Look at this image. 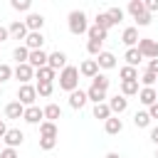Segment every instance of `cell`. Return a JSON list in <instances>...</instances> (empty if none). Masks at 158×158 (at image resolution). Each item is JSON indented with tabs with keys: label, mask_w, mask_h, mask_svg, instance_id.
<instances>
[{
	"label": "cell",
	"mask_w": 158,
	"mask_h": 158,
	"mask_svg": "<svg viewBox=\"0 0 158 158\" xmlns=\"http://www.w3.org/2000/svg\"><path fill=\"white\" fill-rule=\"evenodd\" d=\"M59 89H64V91H74V89H79V69L77 67H72V64H67L62 72H59Z\"/></svg>",
	"instance_id": "1"
},
{
	"label": "cell",
	"mask_w": 158,
	"mask_h": 158,
	"mask_svg": "<svg viewBox=\"0 0 158 158\" xmlns=\"http://www.w3.org/2000/svg\"><path fill=\"white\" fill-rule=\"evenodd\" d=\"M86 30H89L86 15H84L81 10H72V12H69V32H72V35H84Z\"/></svg>",
	"instance_id": "2"
},
{
	"label": "cell",
	"mask_w": 158,
	"mask_h": 158,
	"mask_svg": "<svg viewBox=\"0 0 158 158\" xmlns=\"http://www.w3.org/2000/svg\"><path fill=\"white\" fill-rule=\"evenodd\" d=\"M136 49L141 52V57H148V59H158V42L151 40V37H141Z\"/></svg>",
	"instance_id": "3"
},
{
	"label": "cell",
	"mask_w": 158,
	"mask_h": 158,
	"mask_svg": "<svg viewBox=\"0 0 158 158\" xmlns=\"http://www.w3.org/2000/svg\"><path fill=\"white\" fill-rule=\"evenodd\" d=\"M35 99H37V89L32 84H20L17 89V101L22 106H35Z\"/></svg>",
	"instance_id": "4"
},
{
	"label": "cell",
	"mask_w": 158,
	"mask_h": 158,
	"mask_svg": "<svg viewBox=\"0 0 158 158\" xmlns=\"http://www.w3.org/2000/svg\"><path fill=\"white\" fill-rule=\"evenodd\" d=\"M12 77L20 79V84H30V79H35V69L30 64H17L12 69Z\"/></svg>",
	"instance_id": "5"
},
{
	"label": "cell",
	"mask_w": 158,
	"mask_h": 158,
	"mask_svg": "<svg viewBox=\"0 0 158 158\" xmlns=\"http://www.w3.org/2000/svg\"><path fill=\"white\" fill-rule=\"evenodd\" d=\"M47 52L44 49H32L30 52V57H27V64L32 67V69H40V67H47Z\"/></svg>",
	"instance_id": "6"
},
{
	"label": "cell",
	"mask_w": 158,
	"mask_h": 158,
	"mask_svg": "<svg viewBox=\"0 0 158 158\" xmlns=\"http://www.w3.org/2000/svg\"><path fill=\"white\" fill-rule=\"evenodd\" d=\"M2 141L7 143V148H17V146H22V141H25V133H22L20 128H7V133L2 136Z\"/></svg>",
	"instance_id": "7"
},
{
	"label": "cell",
	"mask_w": 158,
	"mask_h": 158,
	"mask_svg": "<svg viewBox=\"0 0 158 158\" xmlns=\"http://www.w3.org/2000/svg\"><path fill=\"white\" fill-rule=\"evenodd\" d=\"M47 67H49V69H54V72H57V69H64V67H67V54H64V52H59V49H57V52H52V54L47 57Z\"/></svg>",
	"instance_id": "8"
},
{
	"label": "cell",
	"mask_w": 158,
	"mask_h": 158,
	"mask_svg": "<svg viewBox=\"0 0 158 158\" xmlns=\"http://www.w3.org/2000/svg\"><path fill=\"white\" fill-rule=\"evenodd\" d=\"M138 101H141L143 106H153V104L158 101V91H156L153 86H143V89L138 91Z\"/></svg>",
	"instance_id": "9"
},
{
	"label": "cell",
	"mask_w": 158,
	"mask_h": 158,
	"mask_svg": "<svg viewBox=\"0 0 158 158\" xmlns=\"http://www.w3.org/2000/svg\"><path fill=\"white\" fill-rule=\"evenodd\" d=\"M109 109H111V114H123L128 109V99L121 96V94H116V96L109 99Z\"/></svg>",
	"instance_id": "10"
},
{
	"label": "cell",
	"mask_w": 158,
	"mask_h": 158,
	"mask_svg": "<svg viewBox=\"0 0 158 158\" xmlns=\"http://www.w3.org/2000/svg\"><path fill=\"white\" fill-rule=\"evenodd\" d=\"M22 118H25L27 123H42L44 114H42V109H40V106H25V114H22Z\"/></svg>",
	"instance_id": "11"
},
{
	"label": "cell",
	"mask_w": 158,
	"mask_h": 158,
	"mask_svg": "<svg viewBox=\"0 0 158 158\" xmlns=\"http://www.w3.org/2000/svg\"><path fill=\"white\" fill-rule=\"evenodd\" d=\"M42 25H44V17H42L40 12H30V15H27V20H25V27H27L30 32H40V30H42Z\"/></svg>",
	"instance_id": "12"
},
{
	"label": "cell",
	"mask_w": 158,
	"mask_h": 158,
	"mask_svg": "<svg viewBox=\"0 0 158 158\" xmlns=\"http://www.w3.org/2000/svg\"><path fill=\"white\" fill-rule=\"evenodd\" d=\"M104 131H106L109 136H116V133H121V131H123V121H121L118 116H111V118H106V121H104Z\"/></svg>",
	"instance_id": "13"
},
{
	"label": "cell",
	"mask_w": 158,
	"mask_h": 158,
	"mask_svg": "<svg viewBox=\"0 0 158 158\" xmlns=\"http://www.w3.org/2000/svg\"><path fill=\"white\" fill-rule=\"evenodd\" d=\"M7 32H10V37H15V40H25V37L30 35V30L25 27V22H20V20H15V22L7 27Z\"/></svg>",
	"instance_id": "14"
},
{
	"label": "cell",
	"mask_w": 158,
	"mask_h": 158,
	"mask_svg": "<svg viewBox=\"0 0 158 158\" xmlns=\"http://www.w3.org/2000/svg\"><path fill=\"white\" fill-rule=\"evenodd\" d=\"M138 40H141V37H138V30H136V27H126V30H123V35H121V42H123L128 49H131V47H136V44H138Z\"/></svg>",
	"instance_id": "15"
},
{
	"label": "cell",
	"mask_w": 158,
	"mask_h": 158,
	"mask_svg": "<svg viewBox=\"0 0 158 158\" xmlns=\"http://www.w3.org/2000/svg\"><path fill=\"white\" fill-rule=\"evenodd\" d=\"M42 44H44V37H42V32H30L27 37H25V47L32 52V49H42Z\"/></svg>",
	"instance_id": "16"
},
{
	"label": "cell",
	"mask_w": 158,
	"mask_h": 158,
	"mask_svg": "<svg viewBox=\"0 0 158 158\" xmlns=\"http://www.w3.org/2000/svg\"><path fill=\"white\" fill-rule=\"evenodd\" d=\"M79 74H81V77H89V79H94V77L99 74V64H96V59H86V62H81V67H79Z\"/></svg>",
	"instance_id": "17"
},
{
	"label": "cell",
	"mask_w": 158,
	"mask_h": 158,
	"mask_svg": "<svg viewBox=\"0 0 158 158\" xmlns=\"http://www.w3.org/2000/svg\"><path fill=\"white\" fill-rule=\"evenodd\" d=\"M86 101H89V99H86V91H81V89H74V91L69 94V106H72V109H84Z\"/></svg>",
	"instance_id": "18"
},
{
	"label": "cell",
	"mask_w": 158,
	"mask_h": 158,
	"mask_svg": "<svg viewBox=\"0 0 158 158\" xmlns=\"http://www.w3.org/2000/svg\"><path fill=\"white\" fill-rule=\"evenodd\" d=\"M22 114H25V106H22L20 101H10V104L5 106V116H7V118H22Z\"/></svg>",
	"instance_id": "19"
},
{
	"label": "cell",
	"mask_w": 158,
	"mask_h": 158,
	"mask_svg": "<svg viewBox=\"0 0 158 158\" xmlns=\"http://www.w3.org/2000/svg\"><path fill=\"white\" fill-rule=\"evenodd\" d=\"M96 64H99L101 69H114V67H116V57H114L111 52H101V54L96 57Z\"/></svg>",
	"instance_id": "20"
},
{
	"label": "cell",
	"mask_w": 158,
	"mask_h": 158,
	"mask_svg": "<svg viewBox=\"0 0 158 158\" xmlns=\"http://www.w3.org/2000/svg\"><path fill=\"white\" fill-rule=\"evenodd\" d=\"M57 123H52V121H42L40 123V136L42 138H57Z\"/></svg>",
	"instance_id": "21"
},
{
	"label": "cell",
	"mask_w": 158,
	"mask_h": 158,
	"mask_svg": "<svg viewBox=\"0 0 158 158\" xmlns=\"http://www.w3.org/2000/svg\"><path fill=\"white\" fill-rule=\"evenodd\" d=\"M54 74H57V72L49 69V67H40V69H35V79H37V81H49V84H52V81H54Z\"/></svg>",
	"instance_id": "22"
},
{
	"label": "cell",
	"mask_w": 158,
	"mask_h": 158,
	"mask_svg": "<svg viewBox=\"0 0 158 158\" xmlns=\"http://www.w3.org/2000/svg\"><path fill=\"white\" fill-rule=\"evenodd\" d=\"M123 59H126V67H138V62H141L143 57H141V52H138L136 47H131V49H126Z\"/></svg>",
	"instance_id": "23"
},
{
	"label": "cell",
	"mask_w": 158,
	"mask_h": 158,
	"mask_svg": "<svg viewBox=\"0 0 158 158\" xmlns=\"http://www.w3.org/2000/svg\"><path fill=\"white\" fill-rule=\"evenodd\" d=\"M118 77H121V81H138V69L136 67H121Z\"/></svg>",
	"instance_id": "24"
},
{
	"label": "cell",
	"mask_w": 158,
	"mask_h": 158,
	"mask_svg": "<svg viewBox=\"0 0 158 158\" xmlns=\"http://www.w3.org/2000/svg\"><path fill=\"white\" fill-rule=\"evenodd\" d=\"M42 114H44V118H47V121H52V123H54V121L62 116V109H59L57 104H47V106L42 109Z\"/></svg>",
	"instance_id": "25"
},
{
	"label": "cell",
	"mask_w": 158,
	"mask_h": 158,
	"mask_svg": "<svg viewBox=\"0 0 158 158\" xmlns=\"http://www.w3.org/2000/svg\"><path fill=\"white\" fill-rule=\"evenodd\" d=\"M114 114H111V109H109V104L104 101V104H94V118H101V121H106V118H111Z\"/></svg>",
	"instance_id": "26"
},
{
	"label": "cell",
	"mask_w": 158,
	"mask_h": 158,
	"mask_svg": "<svg viewBox=\"0 0 158 158\" xmlns=\"http://www.w3.org/2000/svg\"><path fill=\"white\" fill-rule=\"evenodd\" d=\"M94 25H96L99 30H104V32H109V30L114 27V22L109 20V15H106V12H99V15H96V20H94Z\"/></svg>",
	"instance_id": "27"
},
{
	"label": "cell",
	"mask_w": 158,
	"mask_h": 158,
	"mask_svg": "<svg viewBox=\"0 0 158 158\" xmlns=\"http://www.w3.org/2000/svg\"><path fill=\"white\" fill-rule=\"evenodd\" d=\"M86 99H89V101H94V104H104V99H106V91L89 86V89H86Z\"/></svg>",
	"instance_id": "28"
},
{
	"label": "cell",
	"mask_w": 158,
	"mask_h": 158,
	"mask_svg": "<svg viewBox=\"0 0 158 158\" xmlns=\"http://www.w3.org/2000/svg\"><path fill=\"white\" fill-rule=\"evenodd\" d=\"M109 84H111V81H109L106 74H96V77L91 79V86H94V89H101V91H109Z\"/></svg>",
	"instance_id": "29"
},
{
	"label": "cell",
	"mask_w": 158,
	"mask_h": 158,
	"mask_svg": "<svg viewBox=\"0 0 158 158\" xmlns=\"http://www.w3.org/2000/svg\"><path fill=\"white\" fill-rule=\"evenodd\" d=\"M128 12L133 15V20H136V17H141V15L146 12V7H143V0H131V2H128Z\"/></svg>",
	"instance_id": "30"
},
{
	"label": "cell",
	"mask_w": 158,
	"mask_h": 158,
	"mask_svg": "<svg viewBox=\"0 0 158 158\" xmlns=\"http://www.w3.org/2000/svg\"><path fill=\"white\" fill-rule=\"evenodd\" d=\"M138 94V81H121V96H133Z\"/></svg>",
	"instance_id": "31"
},
{
	"label": "cell",
	"mask_w": 158,
	"mask_h": 158,
	"mask_svg": "<svg viewBox=\"0 0 158 158\" xmlns=\"http://www.w3.org/2000/svg\"><path fill=\"white\" fill-rule=\"evenodd\" d=\"M133 123H136L138 128H146V126L151 123V116H148V111H136V114H133Z\"/></svg>",
	"instance_id": "32"
},
{
	"label": "cell",
	"mask_w": 158,
	"mask_h": 158,
	"mask_svg": "<svg viewBox=\"0 0 158 158\" xmlns=\"http://www.w3.org/2000/svg\"><path fill=\"white\" fill-rule=\"evenodd\" d=\"M12 57L17 59V64H27V57H30V49L22 44V47H15V52H12Z\"/></svg>",
	"instance_id": "33"
},
{
	"label": "cell",
	"mask_w": 158,
	"mask_h": 158,
	"mask_svg": "<svg viewBox=\"0 0 158 158\" xmlns=\"http://www.w3.org/2000/svg\"><path fill=\"white\" fill-rule=\"evenodd\" d=\"M37 96H52V91H54V84H49V81H37Z\"/></svg>",
	"instance_id": "34"
},
{
	"label": "cell",
	"mask_w": 158,
	"mask_h": 158,
	"mask_svg": "<svg viewBox=\"0 0 158 158\" xmlns=\"http://www.w3.org/2000/svg\"><path fill=\"white\" fill-rule=\"evenodd\" d=\"M106 15H109V20H111L114 25H118V22L123 20V10H121V7H109Z\"/></svg>",
	"instance_id": "35"
},
{
	"label": "cell",
	"mask_w": 158,
	"mask_h": 158,
	"mask_svg": "<svg viewBox=\"0 0 158 158\" xmlns=\"http://www.w3.org/2000/svg\"><path fill=\"white\" fill-rule=\"evenodd\" d=\"M86 35H89V40H99V42H104V40H106V32H104V30H99L96 25H94V27H89V30H86Z\"/></svg>",
	"instance_id": "36"
},
{
	"label": "cell",
	"mask_w": 158,
	"mask_h": 158,
	"mask_svg": "<svg viewBox=\"0 0 158 158\" xmlns=\"http://www.w3.org/2000/svg\"><path fill=\"white\" fill-rule=\"evenodd\" d=\"M101 47H104V42H99V40H89V42H86V52H89V54H96V57H99V54H101Z\"/></svg>",
	"instance_id": "37"
},
{
	"label": "cell",
	"mask_w": 158,
	"mask_h": 158,
	"mask_svg": "<svg viewBox=\"0 0 158 158\" xmlns=\"http://www.w3.org/2000/svg\"><path fill=\"white\" fill-rule=\"evenodd\" d=\"M7 79H12V67L10 64H0V84L7 81Z\"/></svg>",
	"instance_id": "38"
},
{
	"label": "cell",
	"mask_w": 158,
	"mask_h": 158,
	"mask_svg": "<svg viewBox=\"0 0 158 158\" xmlns=\"http://www.w3.org/2000/svg\"><path fill=\"white\" fill-rule=\"evenodd\" d=\"M54 146H57V138H42L40 136V148L42 151H52Z\"/></svg>",
	"instance_id": "39"
},
{
	"label": "cell",
	"mask_w": 158,
	"mask_h": 158,
	"mask_svg": "<svg viewBox=\"0 0 158 158\" xmlns=\"http://www.w3.org/2000/svg\"><path fill=\"white\" fill-rule=\"evenodd\" d=\"M10 5H12L15 10H20V12H27V10H30V0H12Z\"/></svg>",
	"instance_id": "40"
},
{
	"label": "cell",
	"mask_w": 158,
	"mask_h": 158,
	"mask_svg": "<svg viewBox=\"0 0 158 158\" xmlns=\"http://www.w3.org/2000/svg\"><path fill=\"white\" fill-rule=\"evenodd\" d=\"M141 81H143V86H153V84L158 81V77H156V74H151V72H143Z\"/></svg>",
	"instance_id": "41"
},
{
	"label": "cell",
	"mask_w": 158,
	"mask_h": 158,
	"mask_svg": "<svg viewBox=\"0 0 158 158\" xmlns=\"http://www.w3.org/2000/svg\"><path fill=\"white\" fill-rule=\"evenodd\" d=\"M136 22H138L141 27H146V25H151V12H143L141 17H136Z\"/></svg>",
	"instance_id": "42"
},
{
	"label": "cell",
	"mask_w": 158,
	"mask_h": 158,
	"mask_svg": "<svg viewBox=\"0 0 158 158\" xmlns=\"http://www.w3.org/2000/svg\"><path fill=\"white\" fill-rule=\"evenodd\" d=\"M143 7H146V12H156L158 10V0H146Z\"/></svg>",
	"instance_id": "43"
},
{
	"label": "cell",
	"mask_w": 158,
	"mask_h": 158,
	"mask_svg": "<svg viewBox=\"0 0 158 158\" xmlns=\"http://www.w3.org/2000/svg\"><path fill=\"white\" fill-rule=\"evenodd\" d=\"M0 158H20V156H17V151H15V148H5V151L0 153Z\"/></svg>",
	"instance_id": "44"
},
{
	"label": "cell",
	"mask_w": 158,
	"mask_h": 158,
	"mask_svg": "<svg viewBox=\"0 0 158 158\" xmlns=\"http://www.w3.org/2000/svg\"><path fill=\"white\" fill-rule=\"evenodd\" d=\"M146 72H151V74H156V77H158V59H151V62H148V69H146Z\"/></svg>",
	"instance_id": "45"
},
{
	"label": "cell",
	"mask_w": 158,
	"mask_h": 158,
	"mask_svg": "<svg viewBox=\"0 0 158 158\" xmlns=\"http://www.w3.org/2000/svg\"><path fill=\"white\" fill-rule=\"evenodd\" d=\"M148 116H151V118H158V101H156L153 106H148Z\"/></svg>",
	"instance_id": "46"
},
{
	"label": "cell",
	"mask_w": 158,
	"mask_h": 158,
	"mask_svg": "<svg viewBox=\"0 0 158 158\" xmlns=\"http://www.w3.org/2000/svg\"><path fill=\"white\" fill-rule=\"evenodd\" d=\"M7 37H10V32H7V27H2V25H0V42H5Z\"/></svg>",
	"instance_id": "47"
},
{
	"label": "cell",
	"mask_w": 158,
	"mask_h": 158,
	"mask_svg": "<svg viewBox=\"0 0 158 158\" xmlns=\"http://www.w3.org/2000/svg\"><path fill=\"white\" fill-rule=\"evenodd\" d=\"M151 141L158 146V126H156V128H151Z\"/></svg>",
	"instance_id": "48"
},
{
	"label": "cell",
	"mask_w": 158,
	"mask_h": 158,
	"mask_svg": "<svg viewBox=\"0 0 158 158\" xmlns=\"http://www.w3.org/2000/svg\"><path fill=\"white\" fill-rule=\"evenodd\" d=\"M7 133V126H5V121H0V138Z\"/></svg>",
	"instance_id": "49"
},
{
	"label": "cell",
	"mask_w": 158,
	"mask_h": 158,
	"mask_svg": "<svg viewBox=\"0 0 158 158\" xmlns=\"http://www.w3.org/2000/svg\"><path fill=\"white\" fill-rule=\"evenodd\" d=\"M104 158H121V156H118V153H114V151H111V153H106V156H104Z\"/></svg>",
	"instance_id": "50"
},
{
	"label": "cell",
	"mask_w": 158,
	"mask_h": 158,
	"mask_svg": "<svg viewBox=\"0 0 158 158\" xmlns=\"http://www.w3.org/2000/svg\"><path fill=\"white\" fill-rule=\"evenodd\" d=\"M156 158H158V148H156Z\"/></svg>",
	"instance_id": "51"
},
{
	"label": "cell",
	"mask_w": 158,
	"mask_h": 158,
	"mask_svg": "<svg viewBox=\"0 0 158 158\" xmlns=\"http://www.w3.org/2000/svg\"><path fill=\"white\" fill-rule=\"evenodd\" d=\"M0 94H2V86H0Z\"/></svg>",
	"instance_id": "52"
}]
</instances>
